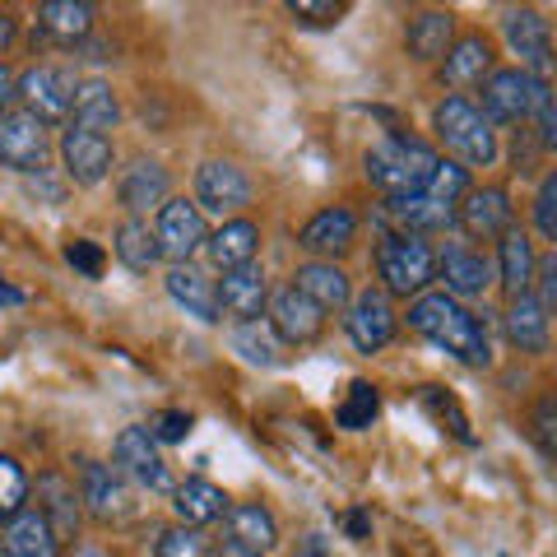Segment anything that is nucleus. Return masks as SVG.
<instances>
[{"label": "nucleus", "instance_id": "1", "mask_svg": "<svg viewBox=\"0 0 557 557\" xmlns=\"http://www.w3.org/2000/svg\"><path fill=\"white\" fill-rule=\"evenodd\" d=\"M409 325L428 344H437L446 354H456L460 362H469V368H487L493 362V344H487L483 321L465 302L450 298V293H423V298H413Z\"/></svg>", "mask_w": 557, "mask_h": 557}, {"label": "nucleus", "instance_id": "2", "mask_svg": "<svg viewBox=\"0 0 557 557\" xmlns=\"http://www.w3.org/2000/svg\"><path fill=\"white\" fill-rule=\"evenodd\" d=\"M368 182L391 196H418L428 190L432 172H437V153H432L418 135H386L368 149Z\"/></svg>", "mask_w": 557, "mask_h": 557}, {"label": "nucleus", "instance_id": "3", "mask_svg": "<svg viewBox=\"0 0 557 557\" xmlns=\"http://www.w3.org/2000/svg\"><path fill=\"white\" fill-rule=\"evenodd\" d=\"M432 126H437L442 145L456 153L460 163H469V168H493L497 163V135H493L487 116L469 98L450 94L446 102H437V112H432Z\"/></svg>", "mask_w": 557, "mask_h": 557}, {"label": "nucleus", "instance_id": "4", "mask_svg": "<svg viewBox=\"0 0 557 557\" xmlns=\"http://www.w3.org/2000/svg\"><path fill=\"white\" fill-rule=\"evenodd\" d=\"M548 84L544 79H534L525 75L520 65L511 70H493V75L483 79V116H487V126H520V121H530L544 112V102H548Z\"/></svg>", "mask_w": 557, "mask_h": 557}, {"label": "nucleus", "instance_id": "5", "mask_svg": "<svg viewBox=\"0 0 557 557\" xmlns=\"http://www.w3.org/2000/svg\"><path fill=\"white\" fill-rule=\"evenodd\" d=\"M376 270L386 278V293H395V298H423V288L437 278V251L418 237L391 233L376 247Z\"/></svg>", "mask_w": 557, "mask_h": 557}, {"label": "nucleus", "instance_id": "6", "mask_svg": "<svg viewBox=\"0 0 557 557\" xmlns=\"http://www.w3.org/2000/svg\"><path fill=\"white\" fill-rule=\"evenodd\" d=\"M47 153H51V139H47V126L38 116L24 112V108L0 112V163L33 177V172L47 168Z\"/></svg>", "mask_w": 557, "mask_h": 557}, {"label": "nucleus", "instance_id": "7", "mask_svg": "<svg viewBox=\"0 0 557 557\" xmlns=\"http://www.w3.org/2000/svg\"><path fill=\"white\" fill-rule=\"evenodd\" d=\"M502 33H507V42H511V51L520 57V70H525V75L544 79V84L557 75L553 33H548V20L539 10H507Z\"/></svg>", "mask_w": 557, "mask_h": 557}, {"label": "nucleus", "instance_id": "8", "mask_svg": "<svg viewBox=\"0 0 557 557\" xmlns=\"http://www.w3.org/2000/svg\"><path fill=\"white\" fill-rule=\"evenodd\" d=\"M79 497L89 502V516L98 525H121V520H131V511H135L131 483L116 465L79 460Z\"/></svg>", "mask_w": 557, "mask_h": 557}, {"label": "nucleus", "instance_id": "9", "mask_svg": "<svg viewBox=\"0 0 557 557\" xmlns=\"http://www.w3.org/2000/svg\"><path fill=\"white\" fill-rule=\"evenodd\" d=\"M112 460L126 479H135L139 487H149V493H177V483H172V469L168 460L159 456V442L149 437V428H126L112 446Z\"/></svg>", "mask_w": 557, "mask_h": 557}, {"label": "nucleus", "instance_id": "10", "mask_svg": "<svg viewBox=\"0 0 557 557\" xmlns=\"http://www.w3.org/2000/svg\"><path fill=\"white\" fill-rule=\"evenodd\" d=\"M159 256H168L172 265H190V256H196L205 242H209V228H205V214L196 200H168L159 209Z\"/></svg>", "mask_w": 557, "mask_h": 557}, {"label": "nucleus", "instance_id": "11", "mask_svg": "<svg viewBox=\"0 0 557 557\" xmlns=\"http://www.w3.org/2000/svg\"><path fill=\"white\" fill-rule=\"evenodd\" d=\"M196 205H200V214L205 209L209 214H219V219L237 214V209L251 205V177L228 159H209L196 172Z\"/></svg>", "mask_w": 557, "mask_h": 557}, {"label": "nucleus", "instance_id": "12", "mask_svg": "<svg viewBox=\"0 0 557 557\" xmlns=\"http://www.w3.org/2000/svg\"><path fill=\"white\" fill-rule=\"evenodd\" d=\"M344 330L354 339L358 354H381L391 339H395V307H391V293L381 288H368L348 302V317H344Z\"/></svg>", "mask_w": 557, "mask_h": 557}, {"label": "nucleus", "instance_id": "13", "mask_svg": "<svg viewBox=\"0 0 557 557\" xmlns=\"http://www.w3.org/2000/svg\"><path fill=\"white\" fill-rule=\"evenodd\" d=\"M61 163H65V177L75 182V186H98L112 172L116 149H112L108 135H94V131L70 126L61 135Z\"/></svg>", "mask_w": 557, "mask_h": 557}, {"label": "nucleus", "instance_id": "14", "mask_svg": "<svg viewBox=\"0 0 557 557\" xmlns=\"http://www.w3.org/2000/svg\"><path fill=\"white\" fill-rule=\"evenodd\" d=\"M456 223H460L469 237H483V242L511 233V228H516L511 196H507L502 186H469V196H465L460 209H456Z\"/></svg>", "mask_w": 557, "mask_h": 557}, {"label": "nucleus", "instance_id": "15", "mask_svg": "<svg viewBox=\"0 0 557 557\" xmlns=\"http://www.w3.org/2000/svg\"><path fill=\"white\" fill-rule=\"evenodd\" d=\"M20 98H24V112H33L47 126V121H65L70 116L75 84H70L65 70L33 65V70H24V75H20Z\"/></svg>", "mask_w": 557, "mask_h": 557}, {"label": "nucleus", "instance_id": "16", "mask_svg": "<svg viewBox=\"0 0 557 557\" xmlns=\"http://www.w3.org/2000/svg\"><path fill=\"white\" fill-rule=\"evenodd\" d=\"M270 330L284 344H311L325 330V311L298 293L293 284H284L278 293H270Z\"/></svg>", "mask_w": 557, "mask_h": 557}, {"label": "nucleus", "instance_id": "17", "mask_svg": "<svg viewBox=\"0 0 557 557\" xmlns=\"http://www.w3.org/2000/svg\"><path fill=\"white\" fill-rule=\"evenodd\" d=\"M0 557H61V539L42 511H20L0 530Z\"/></svg>", "mask_w": 557, "mask_h": 557}, {"label": "nucleus", "instance_id": "18", "mask_svg": "<svg viewBox=\"0 0 557 557\" xmlns=\"http://www.w3.org/2000/svg\"><path fill=\"white\" fill-rule=\"evenodd\" d=\"M354 233H358V219L348 214L344 205H330V209H321V214L302 228L298 247L307 256H317V260H335V256H344L348 247H354Z\"/></svg>", "mask_w": 557, "mask_h": 557}, {"label": "nucleus", "instance_id": "19", "mask_svg": "<svg viewBox=\"0 0 557 557\" xmlns=\"http://www.w3.org/2000/svg\"><path fill=\"white\" fill-rule=\"evenodd\" d=\"M228 544L251 553V557H265L278 548V520L260 507V502H237V507H228Z\"/></svg>", "mask_w": 557, "mask_h": 557}, {"label": "nucleus", "instance_id": "20", "mask_svg": "<svg viewBox=\"0 0 557 557\" xmlns=\"http://www.w3.org/2000/svg\"><path fill=\"white\" fill-rule=\"evenodd\" d=\"M270 302V284H265V270L256 265H242V270H228L219 284V311H228L237 321H260V307Z\"/></svg>", "mask_w": 557, "mask_h": 557}, {"label": "nucleus", "instance_id": "21", "mask_svg": "<svg viewBox=\"0 0 557 557\" xmlns=\"http://www.w3.org/2000/svg\"><path fill=\"white\" fill-rule=\"evenodd\" d=\"M386 219L399 223V237H418V233H442L456 223V209L432 200L428 190H418V196H391L386 200Z\"/></svg>", "mask_w": 557, "mask_h": 557}, {"label": "nucleus", "instance_id": "22", "mask_svg": "<svg viewBox=\"0 0 557 557\" xmlns=\"http://www.w3.org/2000/svg\"><path fill=\"white\" fill-rule=\"evenodd\" d=\"M293 288L307 293L321 311H348V302H354V284H348V274L335 260H307V265L293 274Z\"/></svg>", "mask_w": 557, "mask_h": 557}, {"label": "nucleus", "instance_id": "23", "mask_svg": "<svg viewBox=\"0 0 557 557\" xmlns=\"http://www.w3.org/2000/svg\"><path fill=\"white\" fill-rule=\"evenodd\" d=\"M168 298L186 307V317H196L205 325H214L223 311H219V288L214 278H205L196 265H172L168 270Z\"/></svg>", "mask_w": 557, "mask_h": 557}, {"label": "nucleus", "instance_id": "24", "mask_svg": "<svg viewBox=\"0 0 557 557\" xmlns=\"http://www.w3.org/2000/svg\"><path fill=\"white\" fill-rule=\"evenodd\" d=\"M437 274L446 278V293L450 298H479V293L493 284V265L479 256V251H469V247H446L442 256H437Z\"/></svg>", "mask_w": 557, "mask_h": 557}, {"label": "nucleus", "instance_id": "25", "mask_svg": "<svg viewBox=\"0 0 557 557\" xmlns=\"http://www.w3.org/2000/svg\"><path fill=\"white\" fill-rule=\"evenodd\" d=\"M228 493H223L219 483H209V479H186L177 493H172V511H177L182 525L190 530H200V525H214V520L228 516Z\"/></svg>", "mask_w": 557, "mask_h": 557}, {"label": "nucleus", "instance_id": "26", "mask_svg": "<svg viewBox=\"0 0 557 557\" xmlns=\"http://www.w3.org/2000/svg\"><path fill=\"white\" fill-rule=\"evenodd\" d=\"M116 196L131 214H145V209H153V205L163 209L168 205V168L153 163V159H135L126 172H121Z\"/></svg>", "mask_w": 557, "mask_h": 557}, {"label": "nucleus", "instance_id": "27", "mask_svg": "<svg viewBox=\"0 0 557 557\" xmlns=\"http://www.w3.org/2000/svg\"><path fill=\"white\" fill-rule=\"evenodd\" d=\"M256 247H260V228L251 219H228L219 233H209V242H205V251H209V260L228 274V270H242V265H251L256 260Z\"/></svg>", "mask_w": 557, "mask_h": 557}, {"label": "nucleus", "instance_id": "28", "mask_svg": "<svg viewBox=\"0 0 557 557\" xmlns=\"http://www.w3.org/2000/svg\"><path fill=\"white\" fill-rule=\"evenodd\" d=\"M70 116H75L79 131L108 135L116 121H121V102H116V94H112V84H102V79L75 84V102H70Z\"/></svg>", "mask_w": 557, "mask_h": 557}, {"label": "nucleus", "instance_id": "29", "mask_svg": "<svg viewBox=\"0 0 557 557\" xmlns=\"http://www.w3.org/2000/svg\"><path fill=\"white\" fill-rule=\"evenodd\" d=\"M507 339L520 348V354H544L548 348V311L539 307L534 293H520V298L507 302Z\"/></svg>", "mask_w": 557, "mask_h": 557}, {"label": "nucleus", "instance_id": "30", "mask_svg": "<svg viewBox=\"0 0 557 557\" xmlns=\"http://www.w3.org/2000/svg\"><path fill=\"white\" fill-rule=\"evenodd\" d=\"M442 75H446V84H456V89H469V84H483L487 75H493V47H487V38H479V33H469V38L450 42Z\"/></svg>", "mask_w": 557, "mask_h": 557}, {"label": "nucleus", "instance_id": "31", "mask_svg": "<svg viewBox=\"0 0 557 557\" xmlns=\"http://www.w3.org/2000/svg\"><path fill=\"white\" fill-rule=\"evenodd\" d=\"M497 270H502V288H507V298L530 293V284H534V247H530V237L520 228L497 237Z\"/></svg>", "mask_w": 557, "mask_h": 557}, {"label": "nucleus", "instance_id": "32", "mask_svg": "<svg viewBox=\"0 0 557 557\" xmlns=\"http://www.w3.org/2000/svg\"><path fill=\"white\" fill-rule=\"evenodd\" d=\"M450 33H456V14L450 10H423L405 33V47L413 61H437L450 51Z\"/></svg>", "mask_w": 557, "mask_h": 557}, {"label": "nucleus", "instance_id": "33", "mask_svg": "<svg viewBox=\"0 0 557 557\" xmlns=\"http://www.w3.org/2000/svg\"><path fill=\"white\" fill-rule=\"evenodd\" d=\"M38 497H42V516L51 520V530H57V539L65 544V539H75L79 530V502H75V487H70L61 474H42L38 479Z\"/></svg>", "mask_w": 557, "mask_h": 557}, {"label": "nucleus", "instance_id": "34", "mask_svg": "<svg viewBox=\"0 0 557 557\" xmlns=\"http://www.w3.org/2000/svg\"><path fill=\"white\" fill-rule=\"evenodd\" d=\"M38 24L61 42H84L94 33V5H84V0H47L38 10Z\"/></svg>", "mask_w": 557, "mask_h": 557}, {"label": "nucleus", "instance_id": "35", "mask_svg": "<svg viewBox=\"0 0 557 557\" xmlns=\"http://www.w3.org/2000/svg\"><path fill=\"white\" fill-rule=\"evenodd\" d=\"M112 251H116L121 265L135 270V274H145V270H153V265L163 260V256H159V237H153V228H149V223H139V219L121 223Z\"/></svg>", "mask_w": 557, "mask_h": 557}, {"label": "nucleus", "instance_id": "36", "mask_svg": "<svg viewBox=\"0 0 557 557\" xmlns=\"http://www.w3.org/2000/svg\"><path fill=\"white\" fill-rule=\"evenodd\" d=\"M233 348L251 368H278L284 362V339L270 330V321H242L233 330Z\"/></svg>", "mask_w": 557, "mask_h": 557}, {"label": "nucleus", "instance_id": "37", "mask_svg": "<svg viewBox=\"0 0 557 557\" xmlns=\"http://www.w3.org/2000/svg\"><path fill=\"white\" fill-rule=\"evenodd\" d=\"M418 399H423V409L437 418V423L450 432L456 442H465V446H474V428H469V418H465V409L456 405V395H446L442 386H423L418 391Z\"/></svg>", "mask_w": 557, "mask_h": 557}, {"label": "nucleus", "instance_id": "38", "mask_svg": "<svg viewBox=\"0 0 557 557\" xmlns=\"http://www.w3.org/2000/svg\"><path fill=\"white\" fill-rule=\"evenodd\" d=\"M376 413H381V395L368 386V381H354V386H348V399L335 409V423L344 432H362V428H372Z\"/></svg>", "mask_w": 557, "mask_h": 557}, {"label": "nucleus", "instance_id": "39", "mask_svg": "<svg viewBox=\"0 0 557 557\" xmlns=\"http://www.w3.org/2000/svg\"><path fill=\"white\" fill-rule=\"evenodd\" d=\"M428 196L450 205V209H460V200L469 196V168L465 163H450V159L446 163L437 159V172H432V182H428Z\"/></svg>", "mask_w": 557, "mask_h": 557}, {"label": "nucleus", "instance_id": "40", "mask_svg": "<svg viewBox=\"0 0 557 557\" xmlns=\"http://www.w3.org/2000/svg\"><path fill=\"white\" fill-rule=\"evenodd\" d=\"M28 502V474L14 456H0V516H20Z\"/></svg>", "mask_w": 557, "mask_h": 557}, {"label": "nucleus", "instance_id": "41", "mask_svg": "<svg viewBox=\"0 0 557 557\" xmlns=\"http://www.w3.org/2000/svg\"><path fill=\"white\" fill-rule=\"evenodd\" d=\"M530 437H534V446L544 450L548 460H557V399L553 395L534 405V413H530Z\"/></svg>", "mask_w": 557, "mask_h": 557}, {"label": "nucleus", "instance_id": "42", "mask_svg": "<svg viewBox=\"0 0 557 557\" xmlns=\"http://www.w3.org/2000/svg\"><path fill=\"white\" fill-rule=\"evenodd\" d=\"M153 557H209L205 553V539L200 530H190V525H172L159 534V548H153Z\"/></svg>", "mask_w": 557, "mask_h": 557}, {"label": "nucleus", "instance_id": "43", "mask_svg": "<svg viewBox=\"0 0 557 557\" xmlns=\"http://www.w3.org/2000/svg\"><path fill=\"white\" fill-rule=\"evenodd\" d=\"M534 228L557 247V172H548V177L539 182V196H534Z\"/></svg>", "mask_w": 557, "mask_h": 557}, {"label": "nucleus", "instance_id": "44", "mask_svg": "<svg viewBox=\"0 0 557 557\" xmlns=\"http://www.w3.org/2000/svg\"><path fill=\"white\" fill-rule=\"evenodd\" d=\"M530 293L539 298V307L548 311H557V251H548L544 260H534V284H530Z\"/></svg>", "mask_w": 557, "mask_h": 557}, {"label": "nucleus", "instance_id": "45", "mask_svg": "<svg viewBox=\"0 0 557 557\" xmlns=\"http://www.w3.org/2000/svg\"><path fill=\"white\" fill-rule=\"evenodd\" d=\"M190 428H196V418H190L186 409H168V413L153 418L149 437H153V442H186V437H190Z\"/></svg>", "mask_w": 557, "mask_h": 557}, {"label": "nucleus", "instance_id": "46", "mask_svg": "<svg viewBox=\"0 0 557 557\" xmlns=\"http://www.w3.org/2000/svg\"><path fill=\"white\" fill-rule=\"evenodd\" d=\"M65 260H70V265H75L79 274L98 278V274H102V260H108V256H102L98 242H89V237H75V242H70V247H65Z\"/></svg>", "mask_w": 557, "mask_h": 557}, {"label": "nucleus", "instance_id": "47", "mask_svg": "<svg viewBox=\"0 0 557 557\" xmlns=\"http://www.w3.org/2000/svg\"><path fill=\"white\" fill-rule=\"evenodd\" d=\"M288 14L293 20H307V24H339L344 5H335V0H293Z\"/></svg>", "mask_w": 557, "mask_h": 557}, {"label": "nucleus", "instance_id": "48", "mask_svg": "<svg viewBox=\"0 0 557 557\" xmlns=\"http://www.w3.org/2000/svg\"><path fill=\"white\" fill-rule=\"evenodd\" d=\"M28 190H33V196H42L47 205H61V200H65V186H61V182H51V177H47V168H42V172H33V177H28Z\"/></svg>", "mask_w": 557, "mask_h": 557}, {"label": "nucleus", "instance_id": "49", "mask_svg": "<svg viewBox=\"0 0 557 557\" xmlns=\"http://www.w3.org/2000/svg\"><path fill=\"white\" fill-rule=\"evenodd\" d=\"M539 139H544V149H557V94H548L544 112H539Z\"/></svg>", "mask_w": 557, "mask_h": 557}, {"label": "nucleus", "instance_id": "50", "mask_svg": "<svg viewBox=\"0 0 557 557\" xmlns=\"http://www.w3.org/2000/svg\"><path fill=\"white\" fill-rule=\"evenodd\" d=\"M14 98H20V75H14V70L0 61V112H10Z\"/></svg>", "mask_w": 557, "mask_h": 557}, {"label": "nucleus", "instance_id": "51", "mask_svg": "<svg viewBox=\"0 0 557 557\" xmlns=\"http://www.w3.org/2000/svg\"><path fill=\"white\" fill-rule=\"evenodd\" d=\"M344 525H348V534H354V539H368V534H372L368 511H348V516H344Z\"/></svg>", "mask_w": 557, "mask_h": 557}, {"label": "nucleus", "instance_id": "52", "mask_svg": "<svg viewBox=\"0 0 557 557\" xmlns=\"http://www.w3.org/2000/svg\"><path fill=\"white\" fill-rule=\"evenodd\" d=\"M10 42H14V20H10L5 10H0V51H5Z\"/></svg>", "mask_w": 557, "mask_h": 557}, {"label": "nucleus", "instance_id": "53", "mask_svg": "<svg viewBox=\"0 0 557 557\" xmlns=\"http://www.w3.org/2000/svg\"><path fill=\"white\" fill-rule=\"evenodd\" d=\"M0 302H5V307H20V302H24V293H20V288H10L5 278H0Z\"/></svg>", "mask_w": 557, "mask_h": 557}, {"label": "nucleus", "instance_id": "54", "mask_svg": "<svg viewBox=\"0 0 557 557\" xmlns=\"http://www.w3.org/2000/svg\"><path fill=\"white\" fill-rule=\"evenodd\" d=\"M75 557H108V553H102V548H98V544H84V548H79V553H75Z\"/></svg>", "mask_w": 557, "mask_h": 557}, {"label": "nucleus", "instance_id": "55", "mask_svg": "<svg viewBox=\"0 0 557 557\" xmlns=\"http://www.w3.org/2000/svg\"><path fill=\"white\" fill-rule=\"evenodd\" d=\"M219 557H251V553H242V548H233V544H228V548H223Z\"/></svg>", "mask_w": 557, "mask_h": 557}, {"label": "nucleus", "instance_id": "56", "mask_svg": "<svg viewBox=\"0 0 557 557\" xmlns=\"http://www.w3.org/2000/svg\"><path fill=\"white\" fill-rule=\"evenodd\" d=\"M0 520H5V516H0Z\"/></svg>", "mask_w": 557, "mask_h": 557}]
</instances>
